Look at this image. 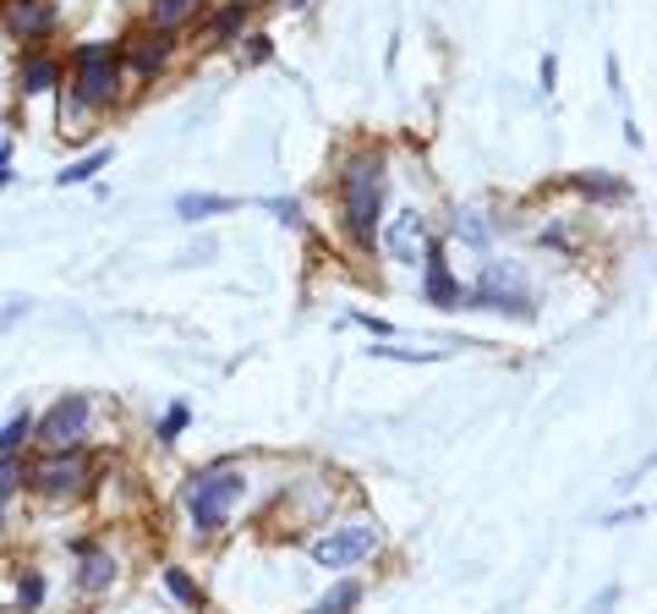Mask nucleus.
I'll return each mask as SVG.
<instances>
[{
    "label": "nucleus",
    "mask_w": 657,
    "mask_h": 614,
    "mask_svg": "<svg viewBox=\"0 0 657 614\" xmlns=\"http://www.w3.org/2000/svg\"><path fill=\"white\" fill-rule=\"evenodd\" d=\"M82 483H88V461H82V450H50V461L33 472V488H39V494H50V499L77 494Z\"/></svg>",
    "instance_id": "obj_8"
},
{
    "label": "nucleus",
    "mask_w": 657,
    "mask_h": 614,
    "mask_svg": "<svg viewBox=\"0 0 657 614\" xmlns=\"http://www.w3.org/2000/svg\"><path fill=\"white\" fill-rule=\"evenodd\" d=\"M576 193H587V198H602V204H619V198H630V182H619V176H608V170H597V176H576L570 182Z\"/></svg>",
    "instance_id": "obj_15"
},
{
    "label": "nucleus",
    "mask_w": 657,
    "mask_h": 614,
    "mask_svg": "<svg viewBox=\"0 0 657 614\" xmlns=\"http://www.w3.org/2000/svg\"><path fill=\"white\" fill-rule=\"evenodd\" d=\"M247 17H253V0H231V6L208 22V39H214V45H231V33L247 28Z\"/></svg>",
    "instance_id": "obj_17"
},
{
    "label": "nucleus",
    "mask_w": 657,
    "mask_h": 614,
    "mask_svg": "<svg viewBox=\"0 0 657 614\" xmlns=\"http://www.w3.org/2000/svg\"><path fill=\"white\" fill-rule=\"evenodd\" d=\"M351 324H362V330H373V335H390V324H384V319H367V313H351Z\"/></svg>",
    "instance_id": "obj_30"
},
{
    "label": "nucleus",
    "mask_w": 657,
    "mask_h": 614,
    "mask_svg": "<svg viewBox=\"0 0 657 614\" xmlns=\"http://www.w3.org/2000/svg\"><path fill=\"white\" fill-rule=\"evenodd\" d=\"M422 296L433 302V308H460V280L450 274V264H444V247L439 242H428V253H422Z\"/></svg>",
    "instance_id": "obj_10"
},
{
    "label": "nucleus",
    "mask_w": 657,
    "mask_h": 614,
    "mask_svg": "<svg viewBox=\"0 0 657 614\" xmlns=\"http://www.w3.org/2000/svg\"><path fill=\"white\" fill-rule=\"evenodd\" d=\"M373 548H379V527L351 522V527H334V533H324V538L313 544V559H318L324 571H351V565H362Z\"/></svg>",
    "instance_id": "obj_6"
},
{
    "label": "nucleus",
    "mask_w": 657,
    "mask_h": 614,
    "mask_svg": "<svg viewBox=\"0 0 657 614\" xmlns=\"http://www.w3.org/2000/svg\"><path fill=\"white\" fill-rule=\"evenodd\" d=\"M28 319V296H11V302H0V335L11 330V324H22Z\"/></svg>",
    "instance_id": "obj_27"
},
{
    "label": "nucleus",
    "mask_w": 657,
    "mask_h": 614,
    "mask_svg": "<svg viewBox=\"0 0 657 614\" xmlns=\"http://www.w3.org/2000/svg\"><path fill=\"white\" fill-rule=\"evenodd\" d=\"M170 45H176V28L137 33V39H131V67H137V71H159L165 61H170Z\"/></svg>",
    "instance_id": "obj_11"
},
{
    "label": "nucleus",
    "mask_w": 657,
    "mask_h": 614,
    "mask_svg": "<svg viewBox=\"0 0 657 614\" xmlns=\"http://www.w3.org/2000/svg\"><path fill=\"white\" fill-rule=\"evenodd\" d=\"M187 428H193V407H187V401H176V407L159 417V439H165V445H176Z\"/></svg>",
    "instance_id": "obj_22"
},
{
    "label": "nucleus",
    "mask_w": 657,
    "mask_h": 614,
    "mask_svg": "<svg viewBox=\"0 0 657 614\" xmlns=\"http://www.w3.org/2000/svg\"><path fill=\"white\" fill-rule=\"evenodd\" d=\"M105 165H110V148H94V154H82V159H71V165L56 170V187H82V182H94Z\"/></svg>",
    "instance_id": "obj_14"
},
{
    "label": "nucleus",
    "mask_w": 657,
    "mask_h": 614,
    "mask_svg": "<svg viewBox=\"0 0 657 614\" xmlns=\"http://www.w3.org/2000/svg\"><path fill=\"white\" fill-rule=\"evenodd\" d=\"M242 494H247V478H242L231 461L193 472V478H187V488H182V499H187V516H193V533H203V538L225 533V522H231V505H236Z\"/></svg>",
    "instance_id": "obj_2"
},
{
    "label": "nucleus",
    "mask_w": 657,
    "mask_h": 614,
    "mask_svg": "<svg viewBox=\"0 0 657 614\" xmlns=\"http://www.w3.org/2000/svg\"><path fill=\"white\" fill-rule=\"evenodd\" d=\"M121 94V45L88 39L71 50V99L77 110H105Z\"/></svg>",
    "instance_id": "obj_3"
},
{
    "label": "nucleus",
    "mask_w": 657,
    "mask_h": 614,
    "mask_svg": "<svg viewBox=\"0 0 657 614\" xmlns=\"http://www.w3.org/2000/svg\"><path fill=\"white\" fill-rule=\"evenodd\" d=\"M0 22H6L11 39L39 45V39L56 33V6L50 0H0Z\"/></svg>",
    "instance_id": "obj_7"
},
{
    "label": "nucleus",
    "mask_w": 657,
    "mask_h": 614,
    "mask_svg": "<svg viewBox=\"0 0 657 614\" xmlns=\"http://www.w3.org/2000/svg\"><path fill=\"white\" fill-rule=\"evenodd\" d=\"M455 236H465L471 247H488V225H482V214H471V208H465V214L455 220Z\"/></svg>",
    "instance_id": "obj_26"
},
{
    "label": "nucleus",
    "mask_w": 657,
    "mask_h": 614,
    "mask_svg": "<svg viewBox=\"0 0 657 614\" xmlns=\"http://www.w3.org/2000/svg\"><path fill=\"white\" fill-rule=\"evenodd\" d=\"M193 6H197V0H159V6H154V28H176Z\"/></svg>",
    "instance_id": "obj_25"
},
{
    "label": "nucleus",
    "mask_w": 657,
    "mask_h": 614,
    "mask_svg": "<svg viewBox=\"0 0 657 614\" xmlns=\"http://www.w3.org/2000/svg\"><path fill=\"white\" fill-rule=\"evenodd\" d=\"M384 187H390V176H384V159H379V154H356V159H345V170H340V204H345V231H351L362 247L379 242Z\"/></svg>",
    "instance_id": "obj_1"
},
{
    "label": "nucleus",
    "mask_w": 657,
    "mask_h": 614,
    "mask_svg": "<svg viewBox=\"0 0 657 614\" xmlns=\"http://www.w3.org/2000/svg\"><path fill=\"white\" fill-rule=\"evenodd\" d=\"M367 357H384V362H444L450 351H411V345H394V341H379Z\"/></svg>",
    "instance_id": "obj_21"
},
{
    "label": "nucleus",
    "mask_w": 657,
    "mask_h": 614,
    "mask_svg": "<svg viewBox=\"0 0 657 614\" xmlns=\"http://www.w3.org/2000/svg\"><path fill=\"white\" fill-rule=\"evenodd\" d=\"M17 82H22V94H56V88H61V61L28 56V61L17 67Z\"/></svg>",
    "instance_id": "obj_12"
},
{
    "label": "nucleus",
    "mask_w": 657,
    "mask_h": 614,
    "mask_svg": "<svg viewBox=\"0 0 657 614\" xmlns=\"http://www.w3.org/2000/svg\"><path fill=\"white\" fill-rule=\"evenodd\" d=\"M428 220L416 214V208H400L390 220V231H384V247H390V259L394 264H416L422 253H428Z\"/></svg>",
    "instance_id": "obj_9"
},
{
    "label": "nucleus",
    "mask_w": 657,
    "mask_h": 614,
    "mask_svg": "<svg viewBox=\"0 0 657 614\" xmlns=\"http://www.w3.org/2000/svg\"><path fill=\"white\" fill-rule=\"evenodd\" d=\"M88 411H94L88 396H61L56 407L33 422V439H39L45 450H77L82 433H88Z\"/></svg>",
    "instance_id": "obj_5"
},
{
    "label": "nucleus",
    "mask_w": 657,
    "mask_h": 614,
    "mask_svg": "<svg viewBox=\"0 0 657 614\" xmlns=\"http://www.w3.org/2000/svg\"><path fill=\"white\" fill-rule=\"evenodd\" d=\"M231 208H236V198H225V193H182V198H176V214H182L187 225L214 220V214H231Z\"/></svg>",
    "instance_id": "obj_13"
},
{
    "label": "nucleus",
    "mask_w": 657,
    "mask_h": 614,
    "mask_svg": "<svg viewBox=\"0 0 657 614\" xmlns=\"http://www.w3.org/2000/svg\"><path fill=\"white\" fill-rule=\"evenodd\" d=\"M356 604H362V587H356V582H334V587H329V598H318L307 614H351Z\"/></svg>",
    "instance_id": "obj_18"
},
{
    "label": "nucleus",
    "mask_w": 657,
    "mask_h": 614,
    "mask_svg": "<svg viewBox=\"0 0 657 614\" xmlns=\"http://www.w3.org/2000/svg\"><path fill=\"white\" fill-rule=\"evenodd\" d=\"M268 214H280V225H302V204L296 198H268Z\"/></svg>",
    "instance_id": "obj_28"
},
{
    "label": "nucleus",
    "mask_w": 657,
    "mask_h": 614,
    "mask_svg": "<svg viewBox=\"0 0 657 614\" xmlns=\"http://www.w3.org/2000/svg\"><path fill=\"white\" fill-rule=\"evenodd\" d=\"M460 308H477V313H516V319H531V291L521 285V274L510 264H488L482 280L471 291H460Z\"/></svg>",
    "instance_id": "obj_4"
},
{
    "label": "nucleus",
    "mask_w": 657,
    "mask_h": 614,
    "mask_svg": "<svg viewBox=\"0 0 657 614\" xmlns=\"http://www.w3.org/2000/svg\"><path fill=\"white\" fill-rule=\"evenodd\" d=\"M39 604H45V576H39V571H28V576H22V587H17V610L33 614Z\"/></svg>",
    "instance_id": "obj_24"
},
{
    "label": "nucleus",
    "mask_w": 657,
    "mask_h": 614,
    "mask_svg": "<svg viewBox=\"0 0 657 614\" xmlns=\"http://www.w3.org/2000/svg\"><path fill=\"white\" fill-rule=\"evenodd\" d=\"M11 182V143H0V187Z\"/></svg>",
    "instance_id": "obj_31"
},
{
    "label": "nucleus",
    "mask_w": 657,
    "mask_h": 614,
    "mask_svg": "<svg viewBox=\"0 0 657 614\" xmlns=\"http://www.w3.org/2000/svg\"><path fill=\"white\" fill-rule=\"evenodd\" d=\"M17 483H22L17 456H0V522H6V510H11V494H17Z\"/></svg>",
    "instance_id": "obj_23"
},
{
    "label": "nucleus",
    "mask_w": 657,
    "mask_h": 614,
    "mask_svg": "<svg viewBox=\"0 0 657 614\" xmlns=\"http://www.w3.org/2000/svg\"><path fill=\"white\" fill-rule=\"evenodd\" d=\"M77 554H82V593H105V587L116 582V559L94 554L88 544H77Z\"/></svg>",
    "instance_id": "obj_16"
},
{
    "label": "nucleus",
    "mask_w": 657,
    "mask_h": 614,
    "mask_svg": "<svg viewBox=\"0 0 657 614\" xmlns=\"http://www.w3.org/2000/svg\"><path fill=\"white\" fill-rule=\"evenodd\" d=\"M28 439H33V417H28V411H17V417L0 422V456H17Z\"/></svg>",
    "instance_id": "obj_19"
},
{
    "label": "nucleus",
    "mask_w": 657,
    "mask_h": 614,
    "mask_svg": "<svg viewBox=\"0 0 657 614\" xmlns=\"http://www.w3.org/2000/svg\"><path fill=\"white\" fill-rule=\"evenodd\" d=\"M553 82H559V61L542 56V94H553Z\"/></svg>",
    "instance_id": "obj_29"
},
{
    "label": "nucleus",
    "mask_w": 657,
    "mask_h": 614,
    "mask_svg": "<svg viewBox=\"0 0 657 614\" xmlns=\"http://www.w3.org/2000/svg\"><path fill=\"white\" fill-rule=\"evenodd\" d=\"M165 587H170V598H176V604H187V610H197V604H203V587H197L182 565H170V571H165Z\"/></svg>",
    "instance_id": "obj_20"
}]
</instances>
